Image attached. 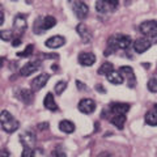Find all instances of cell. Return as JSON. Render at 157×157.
I'll return each mask as SVG.
<instances>
[{"instance_id": "obj_1", "label": "cell", "mask_w": 157, "mask_h": 157, "mask_svg": "<svg viewBox=\"0 0 157 157\" xmlns=\"http://www.w3.org/2000/svg\"><path fill=\"white\" fill-rule=\"evenodd\" d=\"M131 45H132V39L130 36L121 34V33L113 34L107 39V47L104 51V55L109 56L110 54L115 52L117 50H127V48H130Z\"/></svg>"}, {"instance_id": "obj_2", "label": "cell", "mask_w": 157, "mask_h": 157, "mask_svg": "<svg viewBox=\"0 0 157 157\" xmlns=\"http://www.w3.org/2000/svg\"><path fill=\"white\" fill-rule=\"evenodd\" d=\"M0 127H2L3 131H6L7 134H13L14 131L18 130L20 123L9 111L3 110L0 113Z\"/></svg>"}, {"instance_id": "obj_3", "label": "cell", "mask_w": 157, "mask_h": 157, "mask_svg": "<svg viewBox=\"0 0 157 157\" xmlns=\"http://www.w3.org/2000/svg\"><path fill=\"white\" fill-rule=\"evenodd\" d=\"M130 110V105L124 104V102H111V104L107 105L106 109L102 110L101 113V118H109L111 115H118V114H127Z\"/></svg>"}, {"instance_id": "obj_4", "label": "cell", "mask_w": 157, "mask_h": 157, "mask_svg": "<svg viewBox=\"0 0 157 157\" xmlns=\"http://www.w3.org/2000/svg\"><path fill=\"white\" fill-rule=\"evenodd\" d=\"M56 25V20L55 17L52 16H45V17H38L34 22V26H33V30L36 34H41V33H45L46 30H50L51 28H54Z\"/></svg>"}, {"instance_id": "obj_5", "label": "cell", "mask_w": 157, "mask_h": 157, "mask_svg": "<svg viewBox=\"0 0 157 157\" xmlns=\"http://www.w3.org/2000/svg\"><path fill=\"white\" fill-rule=\"evenodd\" d=\"M26 29H28V22L25 14H17L13 21V30H12L13 36L21 38L22 34L26 32Z\"/></svg>"}, {"instance_id": "obj_6", "label": "cell", "mask_w": 157, "mask_h": 157, "mask_svg": "<svg viewBox=\"0 0 157 157\" xmlns=\"http://www.w3.org/2000/svg\"><path fill=\"white\" fill-rule=\"evenodd\" d=\"M118 8V2L117 0H98L96 2V9L98 13L106 14L114 12Z\"/></svg>"}, {"instance_id": "obj_7", "label": "cell", "mask_w": 157, "mask_h": 157, "mask_svg": "<svg viewBox=\"0 0 157 157\" xmlns=\"http://www.w3.org/2000/svg\"><path fill=\"white\" fill-rule=\"evenodd\" d=\"M139 30L141 34H144L148 38H156L157 36V22L156 20H148V21H144L140 24Z\"/></svg>"}, {"instance_id": "obj_8", "label": "cell", "mask_w": 157, "mask_h": 157, "mask_svg": "<svg viewBox=\"0 0 157 157\" xmlns=\"http://www.w3.org/2000/svg\"><path fill=\"white\" fill-rule=\"evenodd\" d=\"M118 72H119L121 75H122L123 80L126 78L128 88H135V86H136V76H135V73H134V70H132V67H130V66H122Z\"/></svg>"}, {"instance_id": "obj_9", "label": "cell", "mask_w": 157, "mask_h": 157, "mask_svg": "<svg viewBox=\"0 0 157 157\" xmlns=\"http://www.w3.org/2000/svg\"><path fill=\"white\" fill-rule=\"evenodd\" d=\"M72 11L78 20H85L88 17V14H89V8H88V6L84 2H78V0L72 3Z\"/></svg>"}, {"instance_id": "obj_10", "label": "cell", "mask_w": 157, "mask_h": 157, "mask_svg": "<svg viewBox=\"0 0 157 157\" xmlns=\"http://www.w3.org/2000/svg\"><path fill=\"white\" fill-rule=\"evenodd\" d=\"M51 77L50 73H41V75H38L37 77H34L32 82H30V90L32 92H38L41 90L43 86L47 84L48 78Z\"/></svg>"}, {"instance_id": "obj_11", "label": "cell", "mask_w": 157, "mask_h": 157, "mask_svg": "<svg viewBox=\"0 0 157 157\" xmlns=\"http://www.w3.org/2000/svg\"><path fill=\"white\" fill-rule=\"evenodd\" d=\"M39 68H41V62L39 60H34V62H28L25 66H22L20 68V75L26 77V76H30L32 73L37 72Z\"/></svg>"}, {"instance_id": "obj_12", "label": "cell", "mask_w": 157, "mask_h": 157, "mask_svg": "<svg viewBox=\"0 0 157 157\" xmlns=\"http://www.w3.org/2000/svg\"><path fill=\"white\" fill-rule=\"evenodd\" d=\"M96 107H97L96 102L90 100V98H84V100H81L77 105L78 111H81L82 114H92V113L96 110Z\"/></svg>"}, {"instance_id": "obj_13", "label": "cell", "mask_w": 157, "mask_h": 157, "mask_svg": "<svg viewBox=\"0 0 157 157\" xmlns=\"http://www.w3.org/2000/svg\"><path fill=\"white\" fill-rule=\"evenodd\" d=\"M76 32L77 34L80 36V38L82 39V42L84 43H90L92 39H93V33L89 28H88L85 24H78V25L76 26Z\"/></svg>"}, {"instance_id": "obj_14", "label": "cell", "mask_w": 157, "mask_h": 157, "mask_svg": "<svg viewBox=\"0 0 157 157\" xmlns=\"http://www.w3.org/2000/svg\"><path fill=\"white\" fill-rule=\"evenodd\" d=\"M20 141H21V144L24 145V148H32L33 149V147H36L37 137L33 132L25 131L21 136H20Z\"/></svg>"}, {"instance_id": "obj_15", "label": "cell", "mask_w": 157, "mask_h": 157, "mask_svg": "<svg viewBox=\"0 0 157 157\" xmlns=\"http://www.w3.org/2000/svg\"><path fill=\"white\" fill-rule=\"evenodd\" d=\"M77 60L80 63L81 66H85V67H90L96 63V55L93 52L89 51H82L78 54L77 56Z\"/></svg>"}, {"instance_id": "obj_16", "label": "cell", "mask_w": 157, "mask_h": 157, "mask_svg": "<svg viewBox=\"0 0 157 157\" xmlns=\"http://www.w3.org/2000/svg\"><path fill=\"white\" fill-rule=\"evenodd\" d=\"M14 94H16V97L21 102H24L25 105H30L33 102V100H34L33 92L29 90V89H24V88H21V89H17L16 92H14Z\"/></svg>"}, {"instance_id": "obj_17", "label": "cell", "mask_w": 157, "mask_h": 157, "mask_svg": "<svg viewBox=\"0 0 157 157\" xmlns=\"http://www.w3.org/2000/svg\"><path fill=\"white\" fill-rule=\"evenodd\" d=\"M151 46H152V42L147 38H137L136 41H134V50L137 54L145 52L148 48H151Z\"/></svg>"}, {"instance_id": "obj_18", "label": "cell", "mask_w": 157, "mask_h": 157, "mask_svg": "<svg viewBox=\"0 0 157 157\" xmlns=\"http://www.w3.org/2000/svg\"><path fill=\"white\" fill-rule=\"evenodd\" d=\"M66 43V38L62 37V36H54V37H50L47 39V41L45 42L46 47L48 48H59L62 46H64Z\"/></svg>"}, {"instance_id": "obj_19", "label": "cell", "mask_w": 157, "mask_h": 157, "mask_svg": "<svg viewBox=\"0 0 157 157\" xmlns=\"http://www.w3.org/2000/svg\"><path fill=\"white\" fill-rule=\"evenodd\" d=\"M107 119H109V121H110V123H111V124H114L118 130H123L124 123H126V121H127V115H124V114L111 115V117L107 118Z\"/></svg>"}, {"instance_id": "obj_20", "label": "cell", "mask_w": 157, "mask_h": 157, "mask_svg": "<svg viewBox=\"0 0 157 157\" xmlns=\"http://www.w3.org/2000/svg\"><path fill=\"white\" fill-rule=\"evenodd\" d=\"M43 105H45L46 109L50 110V111H56L58 110V105H56L55 98H54V94L51 92H48L46 94L45 100H43Z\"/></svg>"}, {"instance_id": "obj_21", "label": "cell", "mask_w": 157, "mask_h": 157, "mask_svg": "<svg viewBox=\"0 0 157 157\" xmlns=\"http://www.w3.org/2000/svg\"><path fill=\"white\" fill-rule=\"evenodd\" d=\"M75 124L72 123L71 121H62V122H59V130H60L62 132H66V134H72L73 131H75Z\"/></svg>"}, {"instance_id": "obj_22", "label": "cell", "mask_w": 157, "mask_h": 157, "mask_svg": "<svg viewBox=\"0 0 157 157\" xmlns=\"http://www.w3.org/2000/svg\"><path fill=\"white\" fill-rule=\"evenodd\" d=\"M145 123L148 124V126H152V127H155V126L157 124V113H156V106H155L152 110L147 111V114H145Z\"/></svg>"}, {"instance_id": "obj_23", "label": "cell", "mask_w": 157, "mask_h": 157, "mask_svg": "<svg viewBox=\"0 0 157 157\" xmlns=\"http://www.w3.org/2000/svg\"><path fill=\"white\" fill-rule=\"evenodd\" d=\"M106 77H107V80H109L111 84H114V85H121V84H123V77H122V75H121V73L118 72V71L110 72Z\"/></svg>"}, {"instance_id": "obj_24", "label": "cell", "mask_w": 157, "mask_h": 157, "mask_svg": "<svg viewBox=\"0 0 157 157\" xmlns=\"http://www.w3.org/2000/svg\"><path fill=\"white\" fill-rule=\"evenodd\" d=\"M114 71V66L111 64L110 62H105L104 64H102L100 68H98V71H97V73L98 75H101V76H107L110 72H113Z\"/></svg>"}, {"instance_id": "obj_25", "label": "cell", "mask_w": 157, "mask_h": 157, "mask_svg": "<svg viewBox=\"0 0 157 157\" xmlns=\"http://www.w3.org/2000/svg\"><path fill=\"white\" fill-rule=\"evenodd\" d=\"M33 51H34V46H33V45H28L24 51L17 52V56H18V58H28V56L32 55Z\"/></svg>"}, {"instance_id": "obj_26", "label": "cell", "mask_w": 157, "mask_h": 157, "mask_svg": "<svg viewBox=\"0 0 157 157\" xmlns=\"http://www.w3.org/2000/svg\"><path fill=\"white\" fill-rule=\"evenodd\" d=\"M13 38H14L13 32H11V30H0V39L8 42V41H12Z\"/></svg>"}, {"instance_id": "obj_27", "label": "cell", "mask_w": 157, "mask_h": 157, "mask_svg": "<svg viewBox=\"0 0 157 157\" xmlns=\"http://www.w3.org/2000/svg\"><path fill=\"white\" fill-rule=\"evenodd\" d=\"M66 88H67V81H58L55 84L54 90H55L56 94H62V93L66 90Z\"/></svg>"}, {"instance_id": "obj_28", "label": "cell", "mask_w": 157, "mask_h": 157, "mask_svg": "<svg viewBox=\"0 0 157 157\" xmlns=\"http://www.w3.org/2000/svg\"><path fill=\"white\" fill-rule=\"evenodd\" d=\"M50 157H67V153H66V151L62 148V147H56L55 149H54L51 152V156Z\"/></svg>"}, {"instance_id": "obj_29", "label": "cell", "mask_w": 157, "mask_h": 157, "mask_svg": "<svg viewBox=\"0 0 157 157\" xmlns=\"http://www.w3.org/2000/svg\"><path fill=\"white\" fill-rule=\"evenodd\" d=\"M147 86H148V90H149L151 93H156V92H157V80H156L155 77H152L151 80L148 81Z\"/></svg>"}, {"instance_id": "obj_30", "label": "cell", "mask_w": 157, "mask_h": 157, "mask_svg": "<svg viewBox=\"0 0 157 157\" xmlns=\"http://www.w3.org/2000/svg\"><path fill=\"white\" fill-rule=\"evenodd\" d=\"M32 157H47V156L42 148H34L32 152Z\"/></svg>"}, {"instance_id": "obj_31", "label": "cell", "mask_w": 157, "mask_h": 157, "mask_svg": "<svg viewBox=\"0 0 157 157\" xmlns=\"http://www.w3.org/2000/svg\"><path fill=\"white\" fill-rule=\"evenodd\" d=\"M32 152H33L32 148H24L21 157H32Z\"/></svg>"}, {"instance_id": "obj_32", "label": "cell", "mask_w": 157, "mask_h": 157, "mask_svg": "<svg viewBox=\"0 0 157 157\" xmlns=\"http://www.w3.org/2000/svg\"><path fill=\"white\" fill-rule=\"evenodd\" d=\"M21 45V38L20 37H14L13 39H12V46L13 47H17V46H20Z\"/></svg>"}, {"instance_id": "obj_33", "label": "cell", "mask_w": 157, "mask_h": 157, "mask_svg": "<svg viewBox=\"0 0 157 157\" xmlns=\"http://www.w3.org/2000/svg\"><path fill=\"white\" fill-rule=\"evenodd\" d=\"M0 157H12V155L9 153V151L8 149H0Z\"/></svg>"}, {"instance_id": "obj_34", "label": "cell", "mask_w": 157, "mask_h": 157, "mask_svg": "<svg viewBox=\"0 0 157 157\" xmlns=\"http://www.w3.org/2000/svg\"><path fill=\"white\" fill-rule=\"evenodd\" d=\"M42 58L43 59H59V55H58V54H50V55H47V54H43Z\"/></svg>"}, {"instance_id": "obj_35", "label": "cell", "mask_w": 157, "mask_h": 157, "mask_svg": "<svg viewBox=\"0 0 157 157\" xmlns=\"http://www.w3.org/2000/svg\"><path fill=\"white\" fill-rule=\"evenodd\" d=\"M76 85H77V88H78V89H80V90H88L86 85H84L81 81H78V80H77V81H76Z\"/></svg>"}, {"instance_id": "obj_36", "label": "cell", "mask_w": 157, "mask_h": 157, "mask_svg": "<svg viewBox=\"0 0 157 157\" xmlns=\"http://www.w3.org/2000/svg\"><path fill=\"white\" fill-rule=\"evenodd\" d=\"M38 128L39 130H47L48 128V123H47V122H45V123H39L38 124Z\"/></svg>"}, {"instance_id": "obj_37", "label": "cell", "mask_w": 157, "mask_h": 157, "mask_svg": "<svg viewBox=\"0 0 157 157\" xmlns=\"http://www.w3.org/2000/svg\"><path fill=\"white\" fill-rule=\"evenodd\" d=\"M97 157H114V156H113L111 153H109V152H101Z\"/></svg>"}, {"instance_id": "obj_38", "label": "cell", "mask_w": 157, "mask_h": 157, "mask_svg": "<svg viewBox=\"0 0 157 157\" xmlns=\"http://www.w3.org/2000/svg\"><path fill=\"white\" fill-rule=\"evenodd\" d=\"M4 24V13L2 11V8H0V26H2Z\"/></svg>"}, {"instance_id": "obj_39", "label": "cell", "mask_w": 157, "mask_h": 157, "mask_svg": "<svg viewBox=\"0 0 157 157\" xmlns=\"http://www.w3.org/2000/svg\"><path fill=\"white\" fill-rule=\"evenodd\" d=\"M96 88H97V90H100V92H102V93H105V92H106V89H105V88H102L100 84H98Z\"/></svg>"}, {"instance_id": "obj_40", "label": "cell", "mask_w": 157, "mask_h": 157, "mask_svg": "<svg viewBox=\"0 0 157 157\" xmlns=\"http://www.w3.org/2000/svg\"><path fill=\"white\" fill-rule=\"evenodd\" d=\"M3 62H6V58H0V68L3 67Z\"/></svg>"}, {"instance_id": "obj_41", "label": "cell", "mask_w": 157, "mask_h": 157, "mask_svg": "<svg viewBox=\"0 0 157 157\" xmlns=\"http://www.w3.org/2000/svg\"><path fill=\"white\" fill-rule=\"evenodd\" d=\"M145 68H149V64H148V63H144V64H143Z\"/></svg>"}]
</instances>
